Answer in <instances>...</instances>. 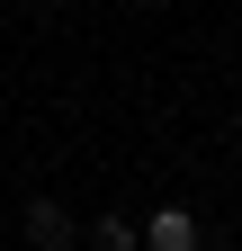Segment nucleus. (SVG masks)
<instances>
[{"mask_svg": "<svg viewBox=\"0 0 242 251\" xmlns=\"http://www.w3.org/2000/svg\"><path fill=\"white\" fill-rule=\"evenodd\" d=\"M144 251H206V233H197L189 206H162L153 225H144Z\"/></svg>", "mask_w": 242, "mask_h": 251, "instance_id": "obj_1", "label": "nucleus"}, {"mask_svg": "<svg viewBox=\"0 0 242 251\" xmlns=\"http://www.w3.org/2000/svg\"><path fill=\"white\" fill-rule=\"evenodd\" d=\"M90 242H99V251H144V233L117 225V215H99V225H90Z\"/></svg>", "mask_w": 242, "mask_h": 251, "instance_id": "obj_3", "label": "nucleus"}, {"mask_svg": "<svg viewBox=\"0 0 242 251\" xmlns=\"http://www.w3.org/2000/svg\"><path fill=\"white\" fill-rule=\"evenodd\" d=\"M27 251H72V215L54 206V198L27 206Z\"/></svg>", "mask_w": 242, "mask_h": 251, "instance_id": "obj_2", "label": "nucleus"}]
</instances>
